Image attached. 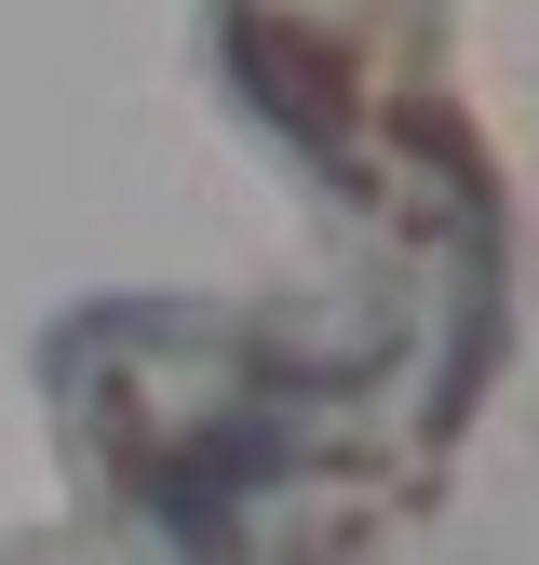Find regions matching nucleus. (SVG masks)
Listing matches in <instances>:
<instances>
[{"label":"nucleus","mask_w":539,"mask_h":565,"mask_svg":"<svg viewBox=\"0 0 539 565\" xmlns=\"http://www.w3.org/2000/svg\"><path fill=\"white\" fill-rule=\"evenodd\" d=\"M216 54H230L243 108H270L310 162H351V95H337V54H310L284 14H256V0H230V14H216Z\"/></svg>","instance_id":"f257e3e1"}]
</instances>
